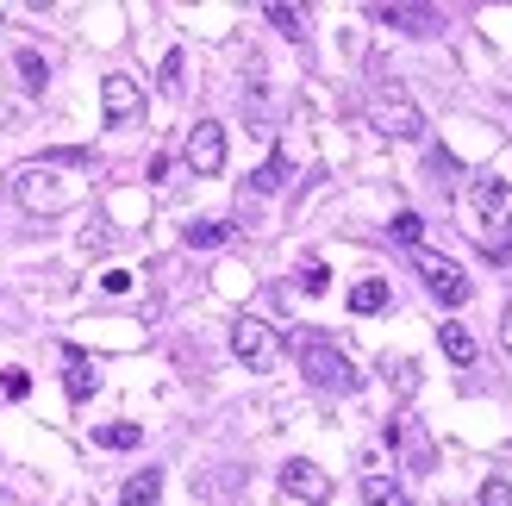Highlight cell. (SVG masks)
I'll use <instances>...</instances> for the list:
<instances>
[{
  "label": "cell",
  "mask_w": 512,
  "mask_h": 506,
  "mask_svg": "<svg viewBox=\"0 0 512 506\" xmlns=\"http://www.w3.org/2000/svg\"><path fill=\"white\" fill-rule=\"evenodd\" d=\"M82 169H88L82 150H57V157H38V163L13 169V200H19L25 213H38V219H63L75 200H82Z\"/></svg>",
  "instance_id": "1"
},
{
  "label": "cell",
  "mask_w": 512,
  "mask_h": 506,
  "mask_svg": "<svg viewBox=\"0 0 512 506\" xmlns=\"http://www.w3.org/2000/svg\"><path fill=\"white\" fill-rule=\"evenodd\" d=\"M469 232L481 238V250L488 257H512V182H500V175H475L469 188Z\"/></svg>",
  "instance_id": "2"
},
{
  "label": "cell",
  "mask_w": 512,
  "mask_h": 506,
  "mask_svg": "<svg viewBox=\"0 0 512 506\" xmlns=\"http://www.w3.org/2000/svg\"><path fill=\"white\" fill-rule=\"evenodd\" d=\"M294 350H300V369H306V382H313V388H325V394H356V388H363L356 363H350V357H344V350L331 344V338L306 332Z\"/></svg>",
  "instance_id": "3"
},
{
  "label": "cell",
  "mask_w": 512,
  "mask_h": 506,
  "mask_svg": "<svg viewBox=\"0 0 512 506\" xmlns=\"http://www.w3.org/2000/svg\"><path fill=\"white\" fill-rule=\"evenodd\" d=\"M369 125L381 138H425V113L413 107V94L394 88V82H381L369 94Z\"/></svg>",
  "instance_id": "4"
},
{
  "label": "cell",
  "mask_w": 512,
  "mask_h": 506,
  "mask_svg": "<svg viewBox=\"0 0 512 506\" xmlns=\"http://www.w3.org/2000/svg\"><path fill=\"white\" fill-rule=\"evenodd\" d=\"M232 357L244 369H256V375H269L281 363V332H275L269 319H256V313H238L232 319Z\"/></svg>",
  "instance_id": "5"
},
{
  "label": "cell",
  "mask_w": 512,
  "mask_h": 506,
  "mask_svg": "<svg viewBox=\"0 0 512 506\" xmlns=\"http://www.w3.org/2000/svg\"><path fill=\"white\" fill-rule=\"evenodd\" d=\"M413 269H419V282L431 288V300H444V307H463V300L475 294V282H469V275L463 269H456L450 257H438V250H413Z\"/></svg>",
  "instance_id": "6"
},
{
  "label": "cell",
  "mask_w": 512,
  "mask_h": 506,
  "mask_svg": "<svg viewBox=\"0 0 512 506\" xmlns=\"http://www.w3.org/2000/svg\"><path fill=\"white\" fill-rule=\"evenodd\" d=\"M182 157H188L194 175H219V169H225V125H219V119H194Z\"/></svg>",
  "instance_id": "7"
},
{
  "label": "cell",
  "mask_w": 512,
  "mask_h": 506,
  "mask_svg": "<svg viewBox=\"0 0 512 506\" xmlns=\"http://www.w3.org/2000/svg\"><path fill=\"white\" fill-rule=\"evenodd\" d=\"M100 113H107V125H138L144 119V88L132 82V75H107V82H100Z\"/></svg>",
  "instance_id": "8"
},
{
  "label": "cell",
  "mask_w": 512,
  "mask_h": 506,
  "mask_svg": "<svg viewBox=\"0 0 512 506\" xmlns=\"http://www.w3.org/2000/svg\"><path fill=\"white\" fill-rule=\"evenodd\" d=\"M281 488H288L294 500H306V506H325V500H331V475H325L319 463L294 457V463H281Z\"/></svg>",
  "instance_id": "9"
},
{
  "label": "cell",
  "mask_w": 512,
  "mask_h": 506,
  "mask_svg": "<svg viewBox=\"0 0 512 506\" xmlns=\"http://www.w3.org/2000/svg\"><path fill=\"white\" fill-rule=\"evenodd\" d=\"M388 444H400V457H406V469H413V475H425L431 463H438V450H431V438H425L419 419H394L388 425Z\"/></svg>",
  "instance_id": "10"
},
{
  "label": "cell",
  "mask_w": 512,
  "mask_h": 506,
  "mask_svg": "<svg viewBox=\"0 0 512 506\" xmlns=\"http://www.w3.org/2000/svg\"><path fill=\"white\" fill-rule=\"evenodd\" d=\"M381 25H394V32L406 38H431V32H444V13L438 7H375Z\"/></svg>",
  "instance_id": "11"
},
{
  "label": "cell",
  "mask_w": 512,
  "mask_h": 506,
  "mask_svg": "<svg viewBox=\"0 0 512 506\" xmlns=\"http://www.w3.org/2000/svg\"><path fill=\"white\" fill-rule=\"evenodd\" d=\"M63 388H69V400H75V407H82V400H94V394H100L94 357H82V350H69V375H63Z\"/></svg>",
  "instance_id": "12"
},
{
  "label": "cell",
  "mask_w": 512,
  "mask_h": 506,
  "mask_svg": "<svg viewBox=\"0 0 512 506\" xmlns=\"http://www.w3.org/2000/svg\"><path fill=\"white\" fill-rule=\"evenodd\" d=\"M438 344H444V357L456 363V369H475V338H469V325H438Z\"/></svg>",
  "instance_id": "13"
},
{
  "label": "cell",
  "mask_w": 512,
  "mask_h": 506,
  "mask_svg": "<svg viewBox=\"0 0 512 506\" xmlns=\"http://www.w3.org/2000/svg\"><path fill=\"white\" fill-rule=\"evenodd\" d=\"M119 500H125V506H157V500H163V469H138L132 482L119 488Z\"/></svg>",
  "instance_id": "14"
},
{
  "label": "cell",
  "mask_w": 512,
  "mask_h": 506,
  "mask_svg": "<svg viewBox=\"0 0 512 506\" xmlns=\"http://www.w3.org/2000/svg\"><path fill=\"white\" fill-rule=\"evenodd\" d=\"M381 375H388V388H394L400 400L419 394V363H413V357H381Z\"/></svg>",
  "instance_id": "15"
},
{
  "label": "cell",
  "mask_w": 512,
  "mask_h": 506,
  "mask_svg": "<svg viewBox=\"0 0 512 506\" xmlns=\"http://www.w3.org/2000/svg\"><path fill=\"white\" fill-rule=\"evenodd\" d=\"M13 69H19V88L25 94H44V82H50V69H44V57H38V50H13Z\"/></svg>",
  "instance_id": "16"
},
{
  "label": "cell",
  "mask_w": 512,
  "mask_h": 506,
  "mask_svg": "<svg viewBox=\"0 0 512 506\" xmlns=\"http://www.w3.org/2000/svg\"><path fill=\"white\" fill-rule=\"evenodd\" d=\"M363 500H369V506H413L400 482H388V475H375V469L363 475Z\"/></svg>",
  "instance_id": "17"
},
{
  "label": "cell",
  "mask_w": 512,
  "mask_h": 506,
  "mask_svg": "<svg viewBox=\"0 0 512 506\" xmlns=\"http://www.w3.org/2000/svg\"><path fill=\"white\" fill-rule=\"evenodd\" d=\"M381 307H388V282H381V275L350 288V313H381Z\"/></svg>",
  "instance_id": "18"
},
{
  "label": "cell",
  "mask_w": 512,
  "mask_h": 506,
  "mask_svg": "<svg viewBox=\"0 0 512 506\" xmlns=\"http://www.w3.org/2000/svg\"><path fill=\"white\" fill-rule=\"evenodd\" d=\"M182 238H188L194 250H213V244H225V238H232V225H225V219H194Z\"/></svg>",
  "instance_id": "19"
},
{
  "label": "cell",
  "mask_w": 512,
  "mask_h": 506,
  "mask_svg": "<svg viewBox=\"0 0 512 506\" xmlns=\"http://www.w3.org/2000/svg\"><path fill=\"white\" fill-rule=\"evenodd\" d=\"M138 425H125V419H113V425H100V432H94V444L100 450H138Z\"/></svg>",
  "instance_id": "20"
},
{
  "label": "cell",
  "mask_w": 512,
  "mask_h": 506,
  "mask_svg": "<svg viewBox=\"0 0 512 506\" xmlns=\"http://www.w3.org/2000/svg\"><path fill=\"white\" fill-rule=\"evenodd\" d=\"M250 188H256V194H275V188H288V157L275 150V157H269L263 169H256V175H250Z\"/></svg>",
  "instance_id": "21"
},
{
  "label": "cell",
  "mask_w": 512,
  "mask_h": 506,
  "mask_svg": "<svg viewBox=\"0 0 512 506\" xmlns=\"http://www.w3.org/2000/svg\"><path fill=\"white\" fill-rule=\"evenodd\" d=\"M269 25L281 38H294V44H306V13L300 7H269Z\"/></svg>",
  "instance_id": "22"
},
{
  "label": "cell",
  "mask_w": 512,
  "mask_h": 506,
  "mask_svg": "<svg viewBox=\"0 0 512 506\" xmlns=\"http://www.w3.org/2000/svg\"><path fill=\"white\" fill-rule=\"evenodd\" d=\"M325 282H331V269H325L319 257H306V263H300V294H325Z\"/></svg>",
  "instance_id": "23"
},
{
  "label": "cell",
  "mask_w": 512,
  "mask_h": 506,
  "mask_svg": "<svg viewBox=\"0 0 512 506\" xmlns=\"http://www.w3.org/2000/svg\"><path fill=\"white\" fill-rule=\"evenodd\" d=\"M481 506H512V482L488 475V482H481Z\"/></svg>",
  "instance_id": "24"
},
{
  "label": "cell",
  "mask_w": 512,
  "mask_h": 506,
  "mask_svg": "<svg viewBox=\"0 0 512 506\" xmlns=\"http://www.w3.org/2000/svg\"><path fill=\"white\" fill-rule=\"evenodd\" d=\"M394 238L406 250H419V213H394Z\"/></svg>",
  "instance_id": "25"
},
{
  "label": "cell",
  "mask_w": 512,
  "mask_h": 506,
  "mask_svg": "<svg viewBox=\"0 0 512 506\" xmlns=\"http://www.w3.org/2000/svg\"><path fill=\"white\" fill-rule=\"evenodd\" d=\"M0 394H7V400L32 394V375H25V369H7V375H0Z\"/></svg>",
  "instance_id": "26"
},
{
  "label": "cell",
  "mask_w": 512,
  "mask_h": 506,
  "mask_svg": "<svg viewBox=\"0 0 512 506\" xmlns=\"http://www.w3.org/2000/svg\"><path fill=\"white\" fill-rule=\"evenodd\" d=\"M107 244H113V232H107V225H88V232H82V257H100Z\"/></svg>",
  "instance_id": "27"
},
{
  "label": "cell",
  "mask_w": 512,
  "mask_h": 506,
  "mask_svg": "<svg viewBox=\"0 0 512 506\" xmlns=\"http://www.w3.org/2000/svg\"><path fill=\"white\" fill-rule=\"evenodd\" d=\"M163 88H169V94L182 88V50H169V57H163Z\"/></svg>",
  "instance_id": "28"
},
{
  "label": "cell",
  "mask_w": 512,
  "mask_h": 506,
  "mask_svg": "<svg viewBox=\"0 0 512 506\" xmlns=\"http://www.w3.org/2000/svg\"><path fill=\"white\" fill-rule=\"evenodd\" d=\"M500 344L512 350V300H506V319H500Z\"/></svg>",
  "instance_id": "29"
},
{
  "label": "cell",
  "mask_w": 512,
  "mask_h": 506,
  "mask_svg": "<svg viewBox=\"0 0 512 506\" xmlns=\"http://www.w3.org/2000/svg\"><path fill=\"white\" fill-rule=\"evenodd\" d=\"M0 506H19V500H13V494H0Z\"/></svg>",
  "instance_id": "30"
},
{
  "label": "cell",
  "mask_w": 512,
  "mask_h": 506,
  "mask_svg": "<svg viewBox=\"0 0 512 506\" xmlns=\"http://www.w3.org/2000/svg\"><path fill=\"white\" fill-rule=\"evenodd\" d=\"M69 506H94V500H69Z\"/></svg>",
  "instance_id": "31"
}]
</instances>
